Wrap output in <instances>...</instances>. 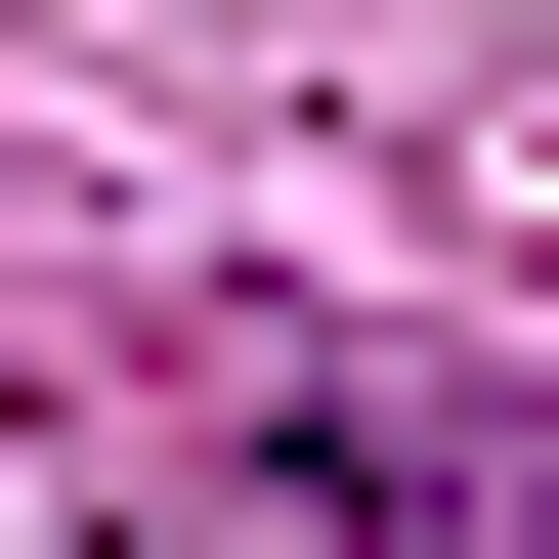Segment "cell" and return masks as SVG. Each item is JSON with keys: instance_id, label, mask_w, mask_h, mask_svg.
Returning <instances> with one entry per match:
<instances>
[{"instance_id": "6da1fadb", "label": "cell", "mask_w": 559, "mask_h": 559, "mask_svg": "<svg viewBox=\"0 0 559 559\" xmlns=\"http://www.w3.org/2000/svg\"><path fill=\"white\" fill-rule=\"evenodd\" d=\"M173 430L301 474L345 559H559V388H430V345H345V301H173Z\"/></svg>"}]
</instances>
